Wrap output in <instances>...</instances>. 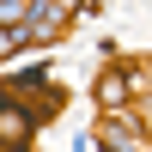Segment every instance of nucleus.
I'll return each mask as SVG.
<instances>
[{"label": "nucleus", "mask_w": 152, "mask_h": 152, "mask_svg": "<svg viewBox=\"0 0 152 152\" xmlns=\"http://www.w3.org/2000/svg\"><path fill=\"white\" fill-rule=\"evenodd\" d=\"M61 18H67V6H61V0H43V6L31 12V31H24V37H49V31H61Z\"/></svg>", "instance_id": "1"}, {"label": "nucleus", "mask_w": 152, "mask_h": 152, "mask_svg": "<svg viewBox=\"0 0 152 152\" xmlns=\"http://www.w3.org/2000/svg\"><path fill=\"white\" fill-rule=\"evenodd\" d=\"M31 12V0H0V18H24Z\"/></svg>", "instance_id": "3"}, {"label": "nucleus", "mask_w": 152, "mask_h": 152, "mask_svg": "<svg viewBox=\"0 0 152 152\" xmlns=\"http://www.w3.org/2000/svg\"><path fill=\"white\" fill-rule=\"evenodd\" d=\"M122 91H128V79H122V73H104V85H97V97H104L110 110L122 104Z\"/></svg>", "instance_id": "2"}]
</instances>
